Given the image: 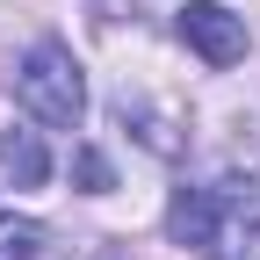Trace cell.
<instances>
[{
    "mask_svg": "<svg viewBox=\"0 0 260 260\" xmlns=\"http://www.w3.org/2000/svg\"><path fill=\"white\" fill-rule=\"evenodd\" d=\"M15 102L37 116V123H51V130H73V123L87 116V80H80V58L65 51L58 37L29 44V51L15 58Z\"/></svg>",
    "mask_w": 260,
    "mask_h": 260,
    "instance_id": "cell-1",
    "label": "cell"
},
{
    "mask_svg": "<svg viewBox=\"0 0 260 260\" xmlns=\"http://www.w3.org/2000/svg\"><path fill=\"white\" fill-rule=\"evenodd\" d=\"M210 260H260V181H217L210 188Z\"/></svg>",
    "mask_w": 260,
    "mask_h": 260,
    "instance_id": "cell-2",
    "label": "cell"
},
{
    "mask_svg": "<svg viewBox=\"0 0 260 260\" xmlns=\"http://www.w3.org/2000/svg\"><path fill=\"white\" fill-rule=\"evenodd\" d=\"M181 44L203 58V65H217V73H224V65L246 58L253 37H246V15H232L224 0H188V8H181Z\"/></svg>",
    "mask_w": 260,
    "mask_h": 260,
    "instance_id": "cell-3",
    "label": "cell"
},
{
    "mask_svg": "<svg viewBox=\"0 0 260 260\" xmlns=\"http://www.w3.org/2000/svg\"><path fill=\"white\" fill-rule=\"evenodd\" d=\"M0 181L8 188H44L51 181V152L37 130H0Z\"/></svg>",
    "mask_w": 260,
    "mask_h": 260,
    "instance_id": "cell-4",
    "label": "cell"
},
{
    "mask_svg": "<svg viewBox=\"0 0 260 260\" xmlns=\"http://www.w3.org/2000/svg\"><path fill=\"white\" fill-rule=\"evenodd\" d=\"M167 239L203 253V239H210V188H195V181L174 188V203H167Z\"/></svg>",
    "mask_w": 260,
    "mask_h": 260,
    "instance_id": "cell-5",
    "label": "cell"
},
{
    "mask_svg": "<svg viewBox=\"0 0 260 260\" xmlns=\"http://www.w3.org/2000/svg\"><path fill=\"white\" fill-rule=\"evenodd\" d=\"M65 246L44 232L37 217H15V210H0V260H58Z\"/></svg>",
    "mask_w": 260,
    "mask_h": 260,
    "instance_id": "cell-6",
    "label": "cell"
},
{
    "mask_svg": "<svg viewBox=\"0 0 260 260\" xmlns=\"http://www.w3.org/2000/svg\"><path fill=\"white\" fill-rule=\"evenodd\" d=\"M73 167H80V188H87V195H109V188H116V167H109V159L94 152V145L73 159Z\"/></svg>",
    "mask_w": 260,
    "mask_h": 260,
    "instance_id": "cell-7",
    "label": "cell"
}]
</instances>
